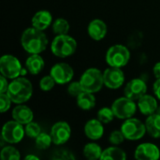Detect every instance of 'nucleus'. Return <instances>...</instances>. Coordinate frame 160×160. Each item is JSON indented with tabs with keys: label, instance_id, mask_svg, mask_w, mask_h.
I'll use <instances>...</instances> for the list:
<instances>
[{
	"label": "nucleus",
	"instance_id": "nucleus-36",
	"mask_svg": "<svg viewBox=\"0 0 160 160\" xmlns=\"http://www.w3.org/2000/svg\"><path fill=\"white\" fill-rule=\"evenodd\" d=\"M153 73H154V76L157 79H160V62H158L154 66V68H153Z\"/></svg>",
	"mask_w": 160,
	"mask_h": 160
},
{
	"label": "nucleus",
	"instance_id": "nucleus-16",
	"mask_svg": "<svg viewBox=\"0 0 160 160\" xmlns=\"http://www.w3.org/2000/svg\"><path fill=\"white\" fill-rule=\"evenodd\" d=\"M104 124L97 119H90L85 123L84 126V133L85 136L92 140V141H98L102 138L104 134Z\"/></svg>",
	"mask_w": 160,
	"mask_h": 160
},
{
	"label": "nucleus",
	"instance_id": "nucleus-4",
	"mask_svg": "<svg viewBox=\"0 0 160 160\" xmlns=\"http://www.w3.org/2000/svg\"><path fill=\"white\" fill-rule=\"evenodd\" d=\"M80 82L83 91L98 93L104 85L103 72H101L98 68H90L82 73L80 78Z\"/></svg>",
	"mask_w": 160,
	"mask_h": 160
},
{
	"label": "nucleus",
	"instance_id": "nucleus-10",
	"mask_svg": "<svg viewBox=\"0 0 160 160\" xmlns=\"http://www.w3.org/2000/svg\"><path fill=\"white\" fill-rule=\"evenodd\" d=\"M50 74L54 79L56 83L66 84L72 80L74 76V70L72 67L68 63L60 62V63H56L52 67Z\"/></svg>",
	"mask_w": 160,
	"mask_h": 160
},
{
	"label": "nucleus",
	"instance_id": "nucleus-12",
	"mask_svg": "<svg viewBox=\"0 0 160 160\" xmlns=\"http://www.w3.org/2000/svg\"><path fill=\"white\" fill-rule=\"evenodd\" d=\"M50 134L52 139V143L56 145H62L70 139L71 128L67 122L59 121L52 127Z\"/></svg>",
	"mask_w": 160,
	"mask_h": 160
},
{
	"label": "nucleus",
	"instance_id": "nucleus-3",
	"mask_svg": "<svg viewBox=\"0 0 160 160\" xmlns=\"http://www.w3.org/2000/svg\"><path fill=\"white\" fill-rule=\"evenodd\" d=\"M77 50V41L71 36L57 35L51 44V51L53 55L59 58H66L73 55Z\"/></svg>",
	"mask_w": 160,
	"mask_h": 160
},
{
	"label": "nucleus",
	"instance_id": "nucleus-8",
	"mask_svg": "<svg viewBox=\"0 0 160 160\" xmlns=\"http://www.w3.org/2000/svg\"><path fill=\"white\" fill-rule=\"evenodd\" d=\"M22 68L20 60L11 54H5L0 58V72L8 80H13L22 75Z\"/></svg>",
	"mask_w": 160,
	"mask_h": 160
},
{
	"label": "nucleus",
	"instance_id": "nucleus-19",
	"mask_svg": "<svg viewBox=\"0 0 160 160\" xmlns=\"http://www.w3.org/2000/svg\"><path fill=\"white\" fill-rule=\"evenodd\" d=\"M31 23L32 26L44 31L52 24V15L48 10H39L32 17Z\"/></svg>",
	"mask_w": 160,
	"mask_h": 160
},
{
	"label": "nucleus",
	"instance_id": "nucleus-6",
	"mask_svg": "<svg viewBox=\"0 0 160 160\" xmlns=\"http://www.w3.org/2000/svg\"><path fill=\"white\" fill-rule=\"evenodd\" d=\"M121 130L125 138L128 141H138L141 140L146 131L145 123H142L138 118H128L124 121L121 126Z\"/></svg>",
	"mask_w": 160,
	"mask_h": 160
},
{
	"label": "nucleus",
	"instance_id": "nucleus-11",
	"mask_svg": "<svg viewBox=\"0 0 160 160\" xmlns=\"http://www.w3.org/2000/svg\"><path fill=\"white\" fill-rule=\"evenodd\" d=\"M104 85L110 89H118L125 82V73L121 68L110 67L103 72Z\"/></svg>",
	"mask_w": 160,
	"mask_h": 160
},
{
	"label": "nucleus",
	"instance_id": "nucleus-27",
	"mask_svg": "<svg viewBox=\"0 0 160 160\" xmlns=\"http://www.w3.org/2000/svg\"><path fill=\"white\" fill-rule=\"evenodd\" d=\"M35 142H36V146H37L38 149H40V150H45V149H48V148L52 145V137H51V134L41 132V133L35 139Z\"/></svg>",
	"mask_w": 160,
	"mask_h": 160
},
{
	"label": "nucleus",
	"instance_id": "nucleus-14",
	"mask_svg": "<svg viewBox=\"0 0 160 160\" xmlns=\"http://www.w3.org/2000/svg\"><path fill=\"white\" fill-rule=\"evenodd\" d=\"M124 92L126 97L133 100H138L147 93V84L142 79H133L126 84Z\"/></svg>",
	"mask_w": 160,
	"mask_h": 160
},
{
	"label": "nucleus",
	"instance_id": "nucleus-22",
	"mask_svg": "<svg viewBox=\"0 0 160 160\" xmlns=\"http://www.w3.org/2000/svg\"><path fill=\"white\" fill-rule=\"evenodd\" d=\"M76 98L78 107L82 111H90L96 106V98L94 93L83 91Z\"/></svg>",
	"mask_w": 160,
	"mask_h": 160
},
{
	"label": "nucleus",
	"instance_id": "nucleus-35",
	"mask_svg": "<svg viewBox=\"0 0 160 160\" xmlns=\"http://www.w3.org/2000/svg\"><path fill=\"white\" fill-rule=\"evenodd\" d=\"M153 91L157 98L160 100V79H157V81L155 82L154 86H153Z\"/></svg>",
	"mask_w": 160,
	"mask_h": 160
},
{
	"label": "nucleus",
	"instance_id": "nucleus-18",
	"mask_svg": "<svg viewBox=\"0 0 160 160\" xmlns=\"http://www.w3.org/2000/svg\"><path fill=\"white\" fill-rule=\"evenodd\" d=\"M12 119L19 122L22 125H26L33 121L34 119V113L33 111L26 105L18 104L11 112Z\"/></svg>",
	"mask_w": 160,
	"mask_h": 160
},
{
	"label": "nucleus",
	"instance_id": "nucleus-23",
	"mask_svg": "<svg viewBox=\"0 0 160 160\" xmlns=\"http://www.w3.org/2000/svg\"><path fill=\"white\" fill-rule=\"evenodd\" d=\"M127 158L126 152L117 146H111L103 150L101 160H125Z\"/></svg>",
	"mask_w": 160,
	"mask_h": 160
},
{
	"label": "nucleus",
	"instance_id": "nucleus-7",
	"mask_svg": "<svg viewBox=\"0 0 160 160\" xmlns=\"http://www.w3.org/2000/svg\"><path fill=\"white\" fill-rule=\"evenodd\" d=\"M137 108L138 105L135 103V101L126 96L116 98L112 104V109L114 112L115 117L122 120L133 117L137 111Z\"/></svg>",
	"mask_w": 160,
	"mask_h": 160
},
{
	"label": "nucleus",
	"instance_id": "nucleus-9",
	"mask_svg": "<svg viewBox=\"0 0 160 160\" xmlns=\"http://www.w3.org/2000/svg\"><path fill=\"white\" fill-rule=\"evenodd\" d=\"M22 126L23 125L20 124L15 120L6 122L2 128L3 140L10 144L20 142L25 135V130Z\"/></svg>",
	"mask_w": 160,
	"mask_h": 160
},
{
	"label": "nucleus",
	"instance_id": "nucleus-5",
	"mask_svg": "<svg viewBox=\"0 0 160 160\" xmlns=\"http://www.w3.org/2000/svg\"><path fill=\"white\" fill-rule=\"evenodd\" d=\"M130 59L129 50L122 44L111 46L106 52V62L110 67L123 68L127 66Z\"/></svg>",
	"mask_w": 160,
	"mask_h": 160
},
{
	"label": "nucleus",
	"instance_id": "nucleus-24",
	"mask_svg": "<svg viewBox=\"0 0 160 160\" xmlns=\"http://www.w3.org/2000/svg\"><path fill=\"white\" fill-rule=\"evenodd\" d=\"M103 150L96 142H89L83 147V156L89 160H97L101 158Z\"/></svg>",
	"mask_w": 160,
	"mask_h": 160
},
{
	"label": "nucleus",
	"instance_id": "nucleus-30",
	"mask_svg": "<svg viewBox=\"0 0 160 160\" xmlns=\"http://www.w3.org/2000/svg\"><path fill=\"white\" fill-rule=\"evenodd\" d=\"M55 83L56 82H55L54 79L52 77L51 74H49V75H46V76H44V77H42L40 79V81H39V87H40V89L42 91L47 92V91L52 90L54 87Z\"/></svg>",
	"mask_w": 160,
	"mask_h": 160
},
{
	"label": "nucleus",
	"instance_id": "nucleus-34",
	"mask_svg": "<svg viewBox=\"0 0 160 160\" xmlns=\"http://www.w3.org/2000/svg\"><path fill=\"white\" fill-rule=\"evenodd\" d=\"M0 82H1V85H0V91H1V93H7V90H8V84H9L8 82V78H6L5 76L1 75Z\"/></svg>",
	"mask_w": 160,
	"mask_h": 160
},
{
	"label": "nucleus",
	"instance_id": "nucleus-28",
	"mask_svg": "<svg viewBox=\"0 0 160 160\" xmlns=\"http://www.w3.org/2000/svg\"><path fill=\"white\" fill-rule=\"evenodd\" d=\"M115 117L114 112L112 109V107H103L98 110V119L100 120L103 124H109L111 123L113 118Z\"/></svg>",
	"mask_w": 160,
	"mask_h": 160
},
{
	"label": "nucleus",
	"instance_id": "nucleus-37",
	"mask_svg": "<svg viewBox=\"0 0 160 160\" xmlns=\"http://www.w3.org/2000/svg\"><path fill=\"white\" fill-rule=\"evenodd\" d=\"M25 159L26 160H38V157L37 156H34V155H28L25 157Z\"/></svg>",
	"mask_w": 160,
	"mask_h": 160
},
{
	"label": "nucleus",
	"instance_id": "nucleus-33",
	"mask_svg": "<svg viewBox=\"0 0 160 160\" xmlns=\"http://www.w3.org/2000/svg\"><path fill=\"white\" fill-rule=\"evenodd\" d=\"M11 103H13V102L7 93L0 94V112L2 113L8 112L9 110Z\"/></svg>",
	"mask_w": 160,
	"mask_h": 160
},
{
	"label": "nucleus",
	"instance_id": "nucleus-25",
	"mask_svg": "<svg viewBox=\"0 0 160 160\" xmlns=\"http://www.w3.org/2000/svg\"><path fill=\"white\" fill-rule=\"evenodd\" d=\"M52 28L53 33L57 35H66L68 33L70 25L69 22L64 18H57L52 22Z\"/></svg>",
	"mask_w": 160,
	"mask_h": 160
},
{
	"label": "nucleus",
	"instance_id": "nucleus-13",
	"mask_svg": "<svg viewBox=\"0 0 160 160\" xmlns=\"http://www.w3.org/2000/svg\"><path fill=\"white\" fill-rule=\"evenodd\" d=\"M134 158L137 160H158L160 158V150L155 143L143 142L136 148Z\"/></svg>",
	"mask_w": 160,
	"mask_h": 160
},
{
	"label": "nucleus",
	"instance_id": "nucleus-17",
	"mask_svg": "<svg viewBox=\"0 0 160 160\" xmlns=\"http://www.w3.org/2000/svg\"><path fill=\"white\" fill-rule=\"evenodd\" d=\"M138 109L144 115H151L158 111V104L157 100V97H153L151 95L145 94L138 99Z\"/></svg>",
	"mask_w": 160,
	"mask_h": 160
},
{
	"label": "nucleus",
	"instance_id": "nucleus-26",
	"mask_svg": "<svg viewBox=\"0 0 160 160\" xmlns=\"http://www.w3.org/2000/svg\"><path fill=\"white\" fill-rule=\"evenodd\" d=\"M1 159L3 160H19L21 158L20 152L13 146H6L1 150Z\"/></svg>",
	"mask_w": 160,
	"mask_h": 160
},
{
	"label": "nucleus",
	"instance_id": "nucleus-29",
	"mask_svg": "<svg viewBox=\"0 0 160 160\" xmlns=\"http://www.w3.org/2000/svg\"><path fill=\"white\" fill-rule=\"evenodd\" d=\"M24 130H25V135L32 139H36L41 133L40 126L38 123L33 122V121L25 125Z\"/></svg>",
	"mask_w": 160,
	"mask_h": 160
},
{
	"label": "nucleus",
	"instance_id": "nucleus-15",
	"mask_svg": "<svg viewBox=\"0 0 160 160\" xmlns=\"http://www.w3.org/2000/svg\"><path fill=\"white\" fill-rule=\"evenodd\" d=\"M108 32L107 24L104 21L100 19L92 20L87 26V33L91 38L94 40L99 41L103 39Z\"/></svg>",
	"mask_w": 160,
	"mask_h": 160
},
{
	"label": "nucleus",
	"instance_id": "nucleus-21",
	"mask_svg": "<svg viewBox=\"0 0 160 160\" xmlns=\"http://www.w3.org/2000/svg\"><path fill=\"white\" fill-rule=\"evenodd\" d=\"M145 127L147 133L155 138H160V113H153L151 115H148L145 120Z\"/></svg>",
	"mask_w": 160,
	"mask_h": 160
},
{
	"label": "nucleus",
	"instance_id": "nucleus-1",
	"mask_svg": "<svg viewBox=\"0 0 160 160\" xmlns=\"http://www.w3.org/2000/svg\"><path fill=\"white\" fill-rule=\"evenodd\" d=\"M49 40L42 30L34 26L25 29L21 37V45L22 49L30 54L41 53L48 46Z\"/></svg>",
	"mask_w": 160,
	"mask_h": 160
},
{
	"label": "nucleus",
	"instance_id": "nucleus-31",
	"mask_svg": "<svg viewBox=\"0 0 160 160\" xmlns=\"http://www.w3.org/2000/svg\"><path fill=\"white\" fill-rule=\"evenodd\" d=\"M126 140L122 130H114L110 134L109 137V142L112 145H119L121 143H123V142Z\"/></svg>",
	"mask_w": 160,
	"mask_h": 160
},
{
	"label": "nucleus",
	"instance_id": "nucleus-32",
	"mask_svg": "<svg viewBox=\"0 0 160 160\" xmlns=\"http://www.w3.org/2000/svg\"><path fill=\"white\" fill-rule=\"evenodd\" d=\"M82 92H83V89H82V86L80 81H78V82H72L68 86V93L71 97L77 98Z\"/></svg>",
	"mask_w": 160,
	"mask_h": 160
},
{
	"label": "nucleus",
	"instance_id": "nucleus-20",
	"mask_svg": "<svg viewBox=\"0 0 160 160\" xmlns=\"http://www.w3.org/2000/svg\"><path fill=\"white\" fill-rule=\"evenodd\" d=\"M45 67L44 59L39 53H33L29 55L25 61V68L32 75L39 74Z\"/></svg>",
	"mask_w": 160,
	"mask_h": 160
},
{
	"label": "nucleus",
	"instance_id": "nucleus-2",
	"mask_svg": "<svg viewBox=\"0 0 160 160\" xmlns=\"http://www.w3.org/2000/svg\"><path fill=\"white\" fill-rule=\"evenodd\" d=\"M7 94L9 96L13 103L22 104L31 98L33 95V85L28 79L18 77L11 80Z\"/></svg>",
	"mask_w": 160,
	"mask_h": 160
}]
</instances>
